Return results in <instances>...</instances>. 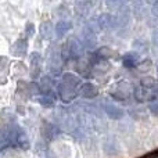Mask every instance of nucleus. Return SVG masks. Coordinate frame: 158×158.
Returning a JSON list of instances; mask_svg holds the SVG:
<instances>
[{
	"instance_id": "20e7f679",
	"label": "nucleus",
	"mask_w": 158,
	"mask_h": 158,
	"mask_svg": "<svg viewBox=\"0 0 158 158\" xmlns=\"http://www.w3.org/2000/svg\"><path fill=\"white\" fill-rule=\"evenodd\" d=\"M131 89H132L131 83L122 81L110 92V96H111L115 101H125L126 98H128V96L131 94Z\"/></svg>"
},
{
	"instance_id": "f3484780",
	"label": "nucleus",
	"mask_w": 158,
	"mask_h": 158,
	"mask_svg": "<svg viewBox=\"0 0 158 158\" xmlns=\"http://www.w3.org/2000/svg\"><path fill=\"white\" fill-rule=\"evenodd\" d=\"M153 43L156 44V46H158V29L153 33Z\"/></svg>"
},
{
	"instance_id": "f03ea898",
	"label": "nucleus",
	"mask_w": 158,
	"mask_h": 158,
	"mask_svg": "<svg viewBox=\"0 0 158 158\" xmlns=\"http://www.w3.org/2000/svg\"><path fill=\"white\" fill-rule=\"evenodd\" d=\"M82 86V81L78 75L67 72L63 75L61 82L57 85V94L64 103L75 100V97L79 94V89Z\"/></svg>"
},
{
	"instance_id": "4468645a",
	"label": "nucleus",
	"mask_w": 158,
	"mask_h": 158,
	"mask_svg": "<svg viewBox=\"0 0 158 158\" xmlns=\"http://www.w3.org/2000/svg\"><path fill=\"white\" fill-rule=\"evenodd\" d=\"M151 67H153V63H151L148 58H146V60H143L142 63L137 64V69H139L140 72H147V71H150Z\"/></svg>"
},
{
	"instance_id": "0eeeda50",
	"label": "nucleus",
	"mask_w": 158,
	"mask_h": 158,
	"mask_svg": "<svg viewBox=\"0 0 158 158\" xmlns=\"http://www.w3.org/2000/svg\"><path fill=\"white\" fill-rule=\"evenodd\" d=\"M104 111H106V114L108 115L111 119H119V118L123 117V110L119 108L118 106H115V104L112 103H107L106 106H104Z\"/></svg>"
},
{
	"instance_id": "f257e3e1",
	"label": "nucleus",
	"mask_w": 158,
	"mask_h": 158,
	"mask_svg": "<svg viewBox=\"0 0 158 158\" xmlns=\"http://www.w3.org/2000/svg\"><path fill=\"white\" fill-rule=\"evenodd\" d=\"M28 148L29 140L25 131L17 123L0 126V153L7 148Z\"/></svg>"
},
{
	"instance_id": "2eb2a0df",
	"label": "nucleus",
	"mask_w": 158,
	"mask_h": 158,
	"mask_svg": "<svg viewBox=\"0 0 158 158\" xmlns=\"http://www.w3.org/2000/svg\"><path fill=\"white\" fill-rule=\"evenodd\" d=\"M148 110H150V112L153 115H158V100L157 101H153V103H150V106H148Z\"/></svg>"
},
{
	"instance_id": "ddd939ff",
	"label": "nucleus",
	"mask_w": 158,
	"mask_h": 158,
	"mask_svg": "<svg viewBox=\"0 0 158 158\" xmlns=\"http://www.w3.org/2000/svg\"><path fill=\"white\" fill-rule=\"evenodd\" d=\"M14 44H15V46H14V50H15L17 54L22 56L27 53V40H25V39H18Z\"/></svg>"
},
{
	"instance_id": "9d476101",
	"label": "nucleus",
	"mask_w": 158,
	"mask_h": 158,
	"mask_svg": "<svg viewBox=\"0 0 158 158\" xmlns=\"http://www.w3.org/2000/svg\"><path fill=\"white\" fill-rule=\"evenodd\" d=\"M72 28V24L69 21H58L57 25H56V33H57L58 38H61V36H64L67 32H69Z\"/></svg>"
},
{
	"instance_id": "423d86ee",
	"label": "nucleus",
	"mask_w": 158,
	"mask_h": 158,
	"mask_svg": "<svg viewBox=\"0 0 158 158\" xmlns=\"http://www.w3.org/2000/svg\"><path fill=\"white\" fill-rule=\"evenodd\" d=\"M79 94L83 98H94L98 94V89L93 83H82L81 89H79Z\"/></svg>"
},
{
	"instance_id": "1a4fd4ad",
	"label": "nucleus",
	"mask_w": 158,
	"mask_h": 158,
	"mask_svg": "<svg viewBox=\"0 0 158 158\" xmlns=\"http://www.w3.org/2000/svg\"><path fill=\"white\" fill-rule=\"evenodd\" d=\"M148 96H150L148 90L144 89V87H142L140 85H139L137 87H135V89H133V97H135V100L139 101V103L147 101V100H148Z\"/></svg>"
},
{
	"instance_id": "9b49d317",
	"label": "nucleus",
	"mask_w": 158,
	"mask_h": 158,
	"mask_svg": "<svg viewBox=\"0 0 158 158\" xmlns=\"http://www.w3.org/2000/svg\"><path fill=\"white\" fill-rule=\"evenodd\" d=\"M140 86L142 87H144V89H151L153 90L154 87L157 86V82H156V79H154L153 77H144V78H142L140 79Z\"/></svg>"
},
{
	"instance_id": "dca6fc26",
	"label": "nucleus",
	"mask_w": 158,
	"mask_h": 158,
	"mask_svg": "<svg viewBox=\"0 0 158 158\" xmlns=\"http://www.w3.org/2000/svg\"><path fill=\"white\" fill-rule=\"evenodd\" d=\"M151 13H153V15L158 17V3H154L153 7H151Z\"/></svg>"
},
{
	"instance_id": "39448f33",
	"label": "nucleus",
	"mask_w": 158,
	"mask_h": 158,
	"mask_svg": "<svg viewBox=\"0 0 158 158\" xmlns=\"http://www.w3.org/2000/svg\"><path fill=\"white\" fill-rule=\"evenodd\" d=\"M96 24H97L98 29L100 31H108V29H114L118 27L117 24V17L112 15L111 13H104L96 18Z\"/></svg>"
},
{
	"instance_id": "a211bd4d",
	"label": "nucleus",
	"mask_w": 158,
	"mask_h": 158,
	"mask_svg": "<svg viewBox=\"0 0 158 158\" xmlns=\"http://www.w3.org/2000/svg\"><path fill=\"white\" fill-rule=\"evenodd\" d=\"M157 69H158V67H157Z\"/></svg>"
},
{
	"instance_id": "f8f14e48",
	"label": "nucleus",
	"mask_w": 158,
	"mask_h": 158,
	"mask_svg": "<svg viewBox=\"0 0 158 158\" xmlns=\"http://www.w3.org/2000/svg\"><path fill=\"white\" fill-rule=\"evenodd\" d=\"M96 54L100 57L101 61H104V60H108V58H111L112 54H114V52H112L110 47H100V49L96 52Z\"/></svg>"
},
{
	"instance_id": "7ed1b4c3",
	"label": "nucleus",
	"mask_w": 158,
	"mask_h": 158,
	"mask_svg": "<svg viewBox=\"0 0 158 158\" xmlns=\"http://www.w3.org/2000/svg\"><path fill=\"white\" fill-rule=\"evenodd\" d=\"M83 44L79 39L74 38L65 44V57L74 58V60H79L83 56Z\"/></svg>"
},
{
	"instance_id": "6e6552de",
	"label": "nucleus",
	"mask_w": 158,
	"mask_h": 158,
	"mask_svg": "<svg viewBox=\"0 0 158 158\" xmlns=\"http://www.w3.org/2000/svg\"><path fill=\"white\" fill-rule=\"evenodd\" d=\"M122 64L125 68H135L139 64V53L132 52V53H126L122 58Z\"/></svg>"
}]
</instances>
